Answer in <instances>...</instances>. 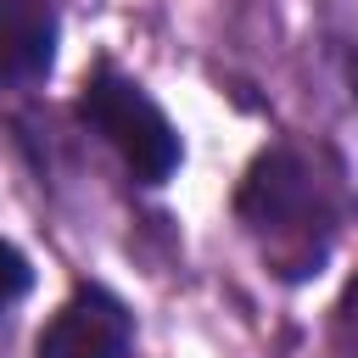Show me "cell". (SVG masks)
Listing matches in <instances>:
<instances>
[{
	"label": "cell",
	"mask_w": 358,
	"mask_h": 358,
	"mask_svg": "<svg viewBox=\"0 0 358 358\" xmlns=\"http://www.w3.org/2000/svg\"><path fill=\"white\" fill-rule=\"evenodd\" d=\"M235 213H241L257 257L280 280H313L324 268L330 241H336V218H330V201H324L313 168L291 145H274L246 168Z\"/></svg>",
	"instance_id": "6da1fadb"
},
{
	"label": "cell",
	"mask_w": 358,
	"mask_h": 358,
	"mask_svg": "<svg viewBox=\"0 0 358 358\" xmlns=\"http://www.w3.org/2000/svg\"><path fill=\"white\" fill-rule=\"evenodd\" d=\"M78 117L134 168V179L162 185V179L179 168V134H173V123H168L162 106H157L134 78H123L117 67H101V73L84 78Z\"/></svg>",
	"instance_id": "7a4b0ae2"
},
{
	"label": "cell",
	"mask_w": 358,
	"mask_h": 358,
	"mask_svg": "<svg viewBox=\"0 0 358 358\" xmlns=\"http://www.w3.org/2000/svg\"><path fill=\"white\" fill-rule=\"evenodd\" d=\"M129 336H134L129 308L112 291L84 285L39 330V358H123L129 352Z\"/></svg>",
	"instance_id": "3957f363"
},
{
	"label": "cell",
	"mask_w": 358,
	"mask_h": 358,
	"mask_svg": "<svg viewBox=\"0 0 358 358\" xmlns=\"http://www.w3.org/2000/svg\"><path fill=\"white\" fill-rule=\"evenodd\" d=\"M56 56V11L50 0H0V78H39Z\"/></svg>",
	"instance_id": "277c9868"
},
{
	"label": "cell",
	"mask_w": 358,
	"mask_h": 358,
	"mask_svg": "<svg viewBox=\"0 0 358 358\" xmlns=\"http://www.w3.org/2000/svg\"><path fill=\"white\" fill-rule=\"evenodd\" d=\"M28 285H34L28 257H22L17 246H6V241H0V313H6L11 302H22V296H28Z\"/></svg>",
	"instance_id": "5b68a950"
},
{
	"label": "cell",
	"mask_w": 358,
	"mask_h": 358,
	"mask_svg": "<svg viewBox=\"0 0 358 358\" xmlns=\"http://www.w3.org/2000/svg\"><path fill=\"white\" fill-rule=\"evenodd\" d=\"M330 347H336V358H358V280L347 285V296H341V308H336Z\"/></svg>",
	"instance_id": "8992f818"
}]
</instances>
